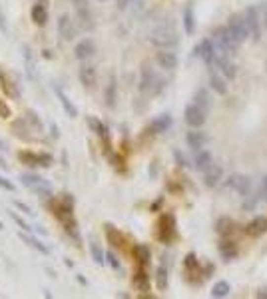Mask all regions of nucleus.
<instances>
[{"label":"nucleus","mask_w":267,"mask_h":299,"mask_svg":"<svg viewBox=\"0 0 267 299\" xmlns=\"http://www.w3.org/2000/svg\"><path fill=\"white\" fill-rule=\"evenodd\" d=\"M178 32L172 28V26H157L152 34H150V42L153 44V46H157V48H166V50H170L172 46H176L178 44Z\"/></svg>","instance_id":"nucleus-1"},{"label":"nucleus","mask_w":267,"mask_h":299,"mask_svg":"<svg viewBox=\"0 0 267 299\" xmlns=\"http://www.w3.org/2000/svg\"><path fill=\"white\" fill-rule=\"evenodd\" d=\"M235 42L229 34L228 28H218L216 34H213V48H216V54L220 56H229L233 54V50H235Z\"/></svg>","instance_id":"nucleus-2"},{"label":"nucleus","mask_w":267,"mask_h":299,"mask_svg":"<svg viewBox=\"0 0 267 299\" xmlns=\"http://www.w3.org/2000/svg\"><path fill=\"white\" fill-rule=\"evenodd\" d=\"M20 182L32 191V193H36V195H40V197H50L52 195V187H50V184L44 180V178H40V176H34V174H22L20 176Z\"/></svg>","instance_id":"nucleus-3"},{"label":"nucleus","mask_w":267,"mask_h":299,"mask_svg":"<svg viewBox=\"0 0 267 299\" xmlns=\"http://www.w3.org/2000/svg\"><path fill=\"white\" fill-rule=\"evenodd\" d=\"M228 30H229V34H231V38H233V42H235L237 46L243 44V42L249 38V28H247L245 18H241V16H237V14L229 18Z\"/></svg>","instance_id":"nucleus-4"},{"label":"nucleus","mask_w":267,"mask_h":299,"mask_svg":"<svg viewBox=\"0 0 267 299\" xmlns=\"http://www.w3.org/2000/svg\"><path fill=\"white\" fill-rule=\"evenodd\" d=\"M18 160L26 166H42V168H48L52 162H54V158H52L50 154L46 152H30V150H22V152H18Z\"/></svg>","instance_id":"nucleus-5"},{"label":"nucleus","mask_w":267,"mask_h":299,"mask_svg":"<svg viewBox=\"0 0 267 299\" xmlns=\"http://www.w3.org/2000/svg\"><path fill=\"white\" fill-rule=\"evenodd\" d=\"M140 90L142 92H159L162 90V80L152 70V66L144 64L142 68V78H140Z\"/></svg>","instance_id":"nucleus-6"},{"label":"nucleus","mask_w":267,"mask_h":299,"mask_svg":"<svg viewBox=\"0 0 267 299\" xmlns=\"http://www.w3.org/2000/svg\"><path fill=\"white\" fill-rule=\"evenodd\" d=\"M245 22H247L251 40H253V42H259L263 30H261V18H259V12H257L255 6H249V8L245 10Z\"/></svg>","instance_id":"nucleus-7"},{"label":"nucleus","mask_w":267,"mask_h":299,"mask_svg":"<svg viewBox=\"0 0 267 299\" xmlns=\"http://www.w3.org/2000/svg\"><path fill=\"white\" fill-rule=\"evenodd\" d=\"M157 235H159V239H162L164 243H170L174 239V235H176V220H174V216L166 214V216L159 218Z\"/></svg>","instance_id":"nucleus-8"},{"label":"nucleus","mask_w":267,"mask_h":299,"mask_svg":"<svg viewBox=\"0 0 267 299\" xmlns=\"http://www.w3.org/2000/svg\"><path fill=\"white\" fill-rule=\"evenodd\" d=\"M205 112L197 106V104H190V106H186V112H184V118H186V122L191 126V128H201L203 124H205Z\"/></svg>","instance_id":"nucleus-9"},{"label":"nucleus","mask_w":267,"mask_h":299,"mask_svg":"<svg viewBox=\"0 0 267 299\" xmlns=\"http://www.w3.org/2000/svg\"><path fill=\"white\" fill-rule=\"evenodd\" d=\"M32 22L38 26H44L48 22V0H36V4L30 10Z\"/></svg>","instance_id":"nucleus-10"},{"label":"nucleus","mask_w":267,"mask_h":299,"mask_svg":"<svg viewBox=\"0 0 267 299\" xmlns=\"http://www.w3.org/2000/svg\"><path fill=\"white\" fill-rule=\"evenodd\" d=\"M94 52H96V44H94L92 38L80 40V42L76 44V48H74V54H76L78 60H88V58L94 56Z\"/></svg>","instance_id":"nucleus-11"},{"label":"nucleus","mask_w":267,"mask_h":299,"mask_svg":"<svg viewBox=\"0 0 267 299\" xmlns=\"http://www.w3.org/2000/svg\"><path fill=\"white\" fill-rule=\"evenodd\" d=\"M195 56H199L203 62L211 64L213 58H216V48H213V42H211V40H201V42L195 46Z\"/></svg>","instance_id":"nucleus-12"},{"label":"nucleus","mask_w":267,"mask_h":299,"mask_svg":"<svg viewBox=\"0 0 267 299\" xmlns=\"http://www.w3.org/2000/svg\"><path fill=\"white\" fill-rule=\"evenodd\" d=\"M58 34H60V36H62V40H66V42L74 40V36H76V28H74V24H72V20H70V16H68V14H62V16L58 18Z\"/></svg>","instance_id":"nucleus-13"},{"label":"nucleus","mask_w":267,"mask_h":299,"mask_svg":"<svg viewBox=\"0 0 267 299\" xmlns=\"http://www.w3.org/2000/svg\"><path fill=\"white\" fill-rule=\"evenodd\" d=\"M228 186L229 187H233L237 193H241V195H249V191H251V180L247 178V176H231L229 178V182H228Z\"/></svg>","instance_id":"nucleus-14"},{"label":"nucleus","mask_w":267,"mask_h":299,"mask_svg":"<svg viewBox=\"0 0 267 299\" xmlns=\"http://www.w3.org/2000/svg\"><path fill=\"white\" fill-rule=\"evenodd\" d=\"M54 92H56V96H58V102H60V106H62V110L66 112V116H70V118H76L78 116V108L74 106V102L72 100L64 94V90L60 88V86H54Z\"/></svg>","instance_id":"nucleus-15"},{"label":"nucleus","mask_w":267,"mask_h":299,"mask_svg":"<svg viewBox=\"0 0 267 299\" xmlns=\"http://www.w3.org/2000/svg\"><path fill=\"white\" fill-rule=\"evenodd\" d=\"M213 64H216V68H218L226 78H229V80L235 78V66L229 62V56H220V54H216V58H213Z\"/></svg>","instance_id":"nucleus-16"},{"label":"nucleus","mask_w":267,"mask_h":299,"mask_svg":"<svg viewBox=\"0 0 267 299\" xmlns=\"http://www.w3.org/2000/svg\"><path fill=\"white\" fill-rule=\"evenodd\" d=\"M155 60L164 70H176L178 68V56L174 52H170V50H166V48L162 50V52H157Z\"/></svg>","instance_id":"nucleus-17"},{"label":"nucleus","mask_w":267,"mask_h":299,"mask_svg":"<svg viewBox=\"0 0 267 299\" xmlns=\"http://www.w3.org/2000/svg\"><path fill=\"white\" fill-rule=\"evenodd\" d=\"M222 176H224V170H222L220 166H211V168H207V170L203 172V184H205L207 187H216V186L220 184Z\"/></svg>","instance_id":"nucleus-18"},{"label":"nucleus","mask_w":267,"mask_h":299,"mask_svg":"<svg viewBox=\"0 0 267 299\" xmlns=\"http://www.w3.org/2000/svg\"><path fill=\"white\" fill-rule=\"evenodd\" d=\"M78 76H80V82H82L84 88H94V86H96V68H94V66L84 64V66L80 68Z\"/></svg>","instance_id":"nucleus-19"},{"label":"nucleus","mask_w":267,"mask_h":299,"mask_svg":"<svg viewBox=\"0 0 267 299\" xmlns=\"http://www.w3.org/2000/svg\"><path fill=\"white\" fill-rule=\"evenodd\" d=\"M88 124H90V128L96 132V136H100V138L104 140L106 148H110V132H108V126L102 124L98 118H88Z\"/></svg>","instance_id":"nucleus-20"},{"label":"nucleus","mask_w":267,"mask_h":299,"mask_svg":"<svg viewBox=\"0 0 267 299\" xmlns=\"http://www.w3.org/2000/svg\"><path fill=\"white\" fill-rule=\"evenodd\" d=\"M193 164H195V168H197L199 172H205L207 168L213 166V156L207 152V150H197V154H195V158H193Z\"/></svg>","instance_id":"nucleus-21"},{"label":"nucleus","mask_w":267,"mask_h":299,"mask_svg":"<svg viewBox=\"0 0 267 299\" xmlns=\"http://www.w3.org/2000/svg\"><path fill=\"white\" fill-rule=\"evenodd\" d=\"M186 142H188V146H190V148H193V150H201V148L205 146V142H207V136L195 128V130L188 132Z\"/></svg>","instance_id":"nucleus-22"},{"label":"nucleus","mask_w":267,"mask_h":299,"mask_svg":"<svg viewBox=\"0 0 267 299\" xmlns=\"http://www.w3.org/2000/svg\"><path fill=\"white\" fill-rule=\"evenodd\" d=\"M267 231V218H263V216H257L249 225H247V235H251V237H259V235H263Z\"/></svg>","instance_id":"nucleus-23"},{"label":"nucleus","mask_w":267,"mask_h":299,"mask_svg":"<svg viewBox=\"0 0 267 299\" xmlns=\"http://www.w3.org/2000/svg\"><path fill=\"white\" fill-rule=\"evenodd\" d=\"M0 84H2V90H4V94L8 96V98H18L20 94H18V88H16V84L10 80V76L8 74H4L2 70H0Z\"/></svg>","instance_id":"nucleus-24"},{"label":"nucleus","mask_w":267,"mask_h":299,"mask_svg":"<svg viewBox=\"0 0 267 299\" xmlns=\"http://www.w3.org/2000/svg\"><path fill=\"white\" fill-rule=\"evenodd\" d=\"M220 254H222V258H224L226 262H231V260L237 256V245H235V241L224 239V241L220 243Z\"/></svg>","instance_id":"nucleus-25"},{"label":"nucleus","mask_w":267,"mask_h":299,"mask_svg":"<svg viewBox=\"0 0 267 299\" xmlns=\"http://www.w3.org/2000/svg\"><path fill=\"white\" fill-rule=\"evenodd\" d=\"M216 231H218L222 237L231 235V233L235 231V224H233V220H231V218H220V220L216 222Z\"/></svg>","instance_id":"nucleus-26"},{"label":"nucleus","mask_w":267,"mask_h":299,"mask_svg":"<svg viewBox=\"0 0 267 299\" xmlns=\"http://www.w3.org/2000/svg\"><path fill=\"white\" fill-rule=\"evenodd\" d=\"M193 104H197L205 114L211 110V96L207 94V90L201 88V90L195 92V96H193Z\"/></svg>","instance_id":"nucleus-27"},{"label":"nucleus","mask_w":267,"mask_h":299,"mask_svg":"<svg viewBox=\"0 0 267 299\" xmlns=\"http://www.w3.org/2000/svg\"><path fill=\"white\" fill-rule=\"evenodd\" d=\"M170 126H172V116L170 114H162V116L153 118V122H152V130L155 134H162V132L170 130Z\"/></svg>","instance_id":"nucleus-28"},{"label":"nucleus","mask_w":267,"mask_h":299,"mask_svg":"<svg viewBox=\"0 0 267 299\" xmlns=\"http://www.w3.org/2000/svg\"><path fill=\"white\" fill-rule=\"evenodd\" d=\"M134 285L140 289V291H148L150 289V275L146 273L144 265H140L136 269V275H134Z\"/></svg>","instance_id":"nucleus-29"},{"label":"nucleus","mask_w":267,"mask_h":299,"mask_svg":"<svg viewBox=\"0 0 267 299\" xmlns=\"http://www.w3.org/2000/svg\"><path fill=\"white\" fill-rule=\"evenodd\" d=\"M209 84H211V88L216 90L220 96H226V94H228V84H226V80H224L218 72H211V74H209Z\"/></svg>","instance_id":"nucleus-30"},{"label":"nucleus","mask_w":267,"mask_h":299,"mask_svg":"<svg viewBox=\"0 0 267 299\" xmlns=\"http://www.w3.org/2000/svg\"><path fill=\"white\" fill-rule=\"evenodd\" d=\"M18 235H20V239H22V241H26V243H28L30 247H34V249H38V252H42V254H50V249H48V247H46V245H44V243H42L40 239H36L34 235H30L28 231H24V233L20 231Z\"/></svg>","instance_id":"nucleus-31"},{"label":"nucleus","mask_w":267,"mask_h":299,"mask_svg":"<svg viewBox=\"0 0 267 299\" xmlns=\"http://www.w3.org/2000/svg\"><path fill=\"white\" fill-rule=\"evenodd\" d=\"M106 235H108V241L114 247H124V235L114 225H106Z\"/></svg>","instance_id":"nucleus-32"},{"label":"nucleus","mask_w":267,"mask_h":299,"mask_svg":"<svg viewBox=\"0 0 267 299\" xmlns=\"http://www.w3.org/2000/svg\"><path fill=\"white\" fill-rule=\"evenodd\" d=\"M184 28L188 34H193V30H195V16H193V8L190 4L184 10Z\"/></svg>","instance_id":"nucleus-33"},{"label":"nucleus","mask_w":267,"mask_h":299,"mask_svg":"<svg viewBox=\"0 0 267 299\" xmlns=\"http://www.w3.org/2000/svg\"><path fill=\"white\" fill-rule=\"evenodd\" d=\"M134 258L140 262V265H146L150 262V249L146 245H142V243L134 245Z\"/></svg>","instance_id":"nucleus-34"},{"label":"nucleus","mask_w":267,"mask_h":299,"mask_svg":"<svg viewBox=\"0 0 267 299\" xmlns=\"http://www.w3.org/2000/svg\"><path fill=\"white\" fill-rule=\"evenodd\" d=\"M114 104H116V80L110 78V84L106 86V106L114 108Z\"/></svg>","instance_id":"nucleus-35"},{"label":"nucleus","mask_w":267,"mask_h":299,"mask_svg":"<svg viewBox=\"0 0 267 299\" xmlns=\"http://www.w3.org/2000/svg\"><path fill=\"white\" fill-rule=\"evenodd\" d=\"M155 283H157V289H166L168 287V269L164 265H159L155 269Z\"/></svg>","instance_id":"nucleus-36"},{"label":"nucleus","mask_w":267,"mask_h":299,"mask_svg":"<svg viewBox=\"0 0 267 299\" xmlns=\"http://www.w3.org/2000/svg\"><path fill=\"white\" fill-rule=\"evenodd\" d=\"M90 252H92V258L98 265H104L106 263V254L102 252V247L96 243V241H90Z\"/></svg>","instance_id":"nucleus-37"},{"label":"nucleus","mask_w":267,"mask_h":299,"mask_svg":"<svg viewBox=\"0 0 267 299\" xmlns=\"http://www.w3.org/2000/svg\"><path fill=\"white\" fill-rule=\"evenodd\" d=\"M76 8H78V14H80V18H82V24L88 26V28H92V16H90V10H88L86 2L76 4Z\"/></svg>","instance_id":"nucleus-38"},{"label":"nucleus","mask_w":267,"mask_h":299,"mask_svg":"<svg viewBox=\"0 0 267 299\" xmlns=\"http://www.w3.org/2000/svg\"><path fill=\"white\" fill-rule=\"evenodd\" d=\"M229 293V283L228 281H218L211 289V297H226Z\"/></svg>","instance_id":"nucleus-39"},{"label":"nucleus","mask_w":267,"mask_h":299,"mask_svg":"<svg viewBox=\"0 0 267 299\" xmlns=\"http://www.w3.org/2000/svg\"><path fill=\"white\" fill-rule=\"evenodd\" d=\"M184 265H186V269H190V271H195V269L199 267V263H197V258H195L193 254L186 256V260H184Z\"/></svg>","instance_id":"nucleus-40"},{"label":"nucleus","mask_w":267,"mask_h":299,"mask_svg":"<svg viewBox=\"0 0 267 299\" xmlns=\"http://www.w3.org/2000/svg\"><path fill=\"white\" fill-rule=\"evenodd\" d=\"M24 58H26V72H28L30 78H34V64H32V56H30L28 46H24Z\"/></svg>","instance_id":"nucleus-41"},{"label":"nucleus","mask_w":267,"mask_h":299,"mask_svg":"<svg viewBox=\"0 0 267 299\" xmlns=\"http://www.w3.org/2000/svg\"><path fill=\"white\" fill-rule=\"evenodd\" d=\"M12 116V110H10V106L4 102V100H0V118H10Z\"/></svg>","instance_id":"nucleus-42"},{"label":"nucleus","mask_w":267,"mask_h":299,"mask_svg":"<svg viewBox=\"0 0 267 299\" xmlns=\"http://www.w3.org/2000/svg\"><path fill=\"white\" fill-rule=\"evenodd\" d=\"M10 218H12L14 222H16V225H18V227H22V231H30V229H32V227H30V225H28V224H26V222H24V220L20 218V216H16L14 212L10 214Z\"/></svg>","instance_id":"nucleus-43"},{"label":"nucleus","mask_w":267,"mask_h":299,"mask_svg":"<svg viewBox=\"0 0 267 299\" xmlns=\"http://www.w3.org/2000/svg\"><path fill=\"white\" fill-rule=\"evenodd\" d=\"M174 158H176V162H178L180 168H188V166H190V164H188V158L180 152V150H176V152H174Z\"/></svg>","instance_id":"nucleus-44"},{"label":"nucleus","mask_w":267,"mask_h":299,"mask_svg":"<svg viewBox=\"0 0 267 299\" xmlns=\"http://www.w3.org/2000/svg\"><path fill=\"white\" fill-rule=\"evenodd\" d=\"M106 262H108V263H110L114 269H120V262L116 260V256H114L112 252H108V254H106Z\"/></svg>","instance_id":"nucleus-45"},{"label":"nucleus","mask_w":267,"mask_h":299,"mask_svg":"<svg viewBox=\"0 0 267 299\" xmlns=\"http://www.w3.org/2000/svg\"><path fill=\"white\" fill-rule=\"evenodd\" d=\"M0 187H2V189H8V191H14V184H12L10 180L2 178V176H0Z\"/></svg>","instance_id":"nucleus-46"},{"label":"nucleus","mask_w":267,"mask_h":299,"mask_svg":"<svg viewBox=\"0 0 267 299\" xmlns=\"http://www.w3.org/2000/svg\"><path fill=\"white\" fill-rule=\"evenodd\" d=\"M14 206H16L18 210H22L24 214H28V216H32V214H34V212H32V210H30V208H28L26 204H22V202H18V199H16V202H14Z\"/></svg>","instance_id":"nucleus-47"},{"label":"nucleus","mask_w":267,"mask_h":299,"mask_svg":"<svg viewBox=\"0 0 267 299\" xmlns=\"http://www.w3.org/2000/svg\"><path fill=\"white\" fill-rule=\"evenodd\" d=\"M259 195H267V176L261 180V187H259Z\"/></svg>","instance_id":"nucleus-48"},{"label":"nucleus","mask_w":267,"mask_h":299,"mask_svg":"<svg viewBox=\"0 0 267 299\" xmlns=\"http://www.w3.org/2000/svg\"><path fill=\"white\" fill-rule=\"evenodd\" d=\"M116 4H118V8H120V10H126V8H128V4H130V0H116Z\"/></svg>","instance_id":"nucleus-49"},{"label":"nucleus","mask_w":267,"mask_h":299,"mask_svg":"<svg viewBox=\"0 0 267 299\" xmlns=\"http://www.w3.org/2000/svg\"><path fill=\"white\" fill-rule=\"evenodd\" d=\"M257 297H267V289H261V291H257Z\"/></svg>","instance_id":"nucleus-50"},{"label":"nucleus","mask_w":267,"mask_h":299,"mask_svg":"<svg viewBox=\"0 0 267 299\" xmlns=\"http://www.w3.org/2000/svg\"><path fill=\"white\" fill-rule=\"evenodd\" d=\"M74 2H76V4H80V2H86V0H74Z\"/></svg>","instance_id":"nucleus-51"},{"label":"nucleus","mask_w":267,"mask_h":299,"mask_svg":"<svg viewBox=\"0 0 267 299\" xmlns=\"http://www.w3.org/2000/svg\"><path fill=\"white\" fill-rule=\"evenodd\" d=\"M0 229H2V224H0Z\"/></svg>","instance_id":"nucleus-52"}]
</instances>
